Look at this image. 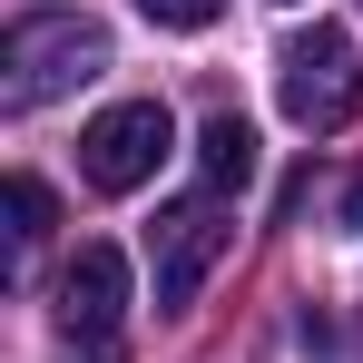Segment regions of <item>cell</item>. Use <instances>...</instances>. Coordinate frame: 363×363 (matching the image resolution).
Masks as SVG:
<instances>
[{
    "instance_id": "6da1fadb",
    "label": "cell",
    "mask_w": 363,
    "mask_h": 363,
    "mask_svg": "<svg viewBox=\"0 0 363 363\" xmlns=\"http://www.w3.org/2000/svg\"><path fill=\"white\" fill-rule=\"evenodd\" d=\"M99 69H108V30H99L89 10H20L10 40H0V108L30 118V108L69 99V89L99 79Z\"/></svg>"
},
{
    "instance_id": "7a4b0ae2",
    "label": "cell",
    "mask_w": 363,
    "mask_h": 363,
    "mask_svg": "<svg viewBox=\"0 0 363 363\" xmlns=\"http://www.w3.org/2000/svg\"><path fill=\"white\" fill-rule=\"evenodd\" d=\"M354 99H363V60H354V30H344V20H314V30H295V40L275 50V108H285L304 138L344 128Z\"/></svg>"
},
{
    "instance_id": "3957f363",
    "label": "cell",
    "mask_w": 363,
    "mask_h": 363,
    "mask_svg": "<svg viewBox=\"0 0 363 363\" xmlns=\"http://www.w3.org/2000/svg\"><path fill=\"white\" fill-rule=\"evenodd\" d=\"M167 147H177L167 99H118V108H99L89 138H79V177L99 186V196H138V186L167 167Z\"/></svg>"
},
{
    "instance_id": "277c9868",
    "label": "cell",
    "mask_w": 363,
    "mask_h": 363,
    "mask_svg": "<svg viewBox=\"0 0 363 363\" xmlns=\"http://www.w3.org/2000/svg\"><path fill=\"white\" fill-rule=\"evenodd\" d=\"M226 245H236V226H226V206H216V196H196V206H167V216L147 226L157 314H186V304H196V285L226 265Z\"/></svg>"
},
{
    "instance_id": "5b68a950",
    "label": "cell",
    "mask_w": 363,
    "mask_h": 363,
    "mask_svg": "<svg viewBox=\"0 0 363 363\" xmlns=\"http://www.w3.org/2000/svg\"><path fill=\"white\" fill-rule=\"evenodd\" d=\"M50 314H60V334H79V344H108V334L128 324V255H118L108 236H89V245L60 265Z\"/></svg>"
},
{
    "instance_id": "8992f818",
    "label": "cell",
    "mask_w": 363,
    "mask_h": 363,
    "mask_svg": "<svg viewBox=\"0 0 363 363\" xmlns=\"http://www.w3.org/2000/svg\"><path fill=\"white\" fill-rule=\"evenodd\" d=\"M255 167H265V157H255V128H245L236 108H216V118L196 128V177H206V196H245Z\"/></svg>"
},
{
    "instance_id": "52a82bcc",
    "label": "cell",
    "mask_w": 363,
    "mask_h": 363,
    "mask_svg": "<svg viewBox=\"0 0 363 363\" xmlns=\"http://www.w3.org/2000/svg\"><path fill=\"white\" fill-rule=\"evenodd\" d=\"M50 216H60V206H50V186H40V177H10V236L40 245V236H50Z\"/></svg>"
},
{
    "instance_id": "ba28073f",
    "label": "cell",
    "mask_w": 363,
    "mask_h": 363,
    "mask_svg": "<svg viewBox=\"0 0 363 363\" xmlns=\"http://www.w3.org/2000/svg\"><path fill=\"white\" fill-rule=\"evenodd\" d=\"M138 10H147L157 30H206V20H216L226 0H138Z\"/></svg>"
},
{
    "instance_id": "9c48e42d",
    "label": "cell",
    "mask_w": 363,
    "mask_h": 363,
    "mask_svg": "<svg viewBox=\"0 0 363 363\" xmlns=\"http://www.w3.org/2000/svg\"><path fill=\"white\" fill-rule=\"evenodd\" d=\"M344 226L363 236V167H354V186H344Z\"/></svg>"
},
{
    "instance_id": "30bf717a",
    "label": "cell",
    "mask_w": 363,
    "mask_h": 363,
    "mask_svg": "<svg viewBox=\"0 0 363 363\" xmlns=\"http://www.w3.org/2000/svg\"><path fill=\"white\" fill-rule=\"evenodd\" d=\"M285 10H295V0H285Z\"/></svg>"
}]
</instances>
